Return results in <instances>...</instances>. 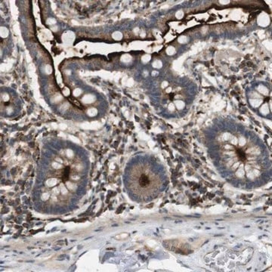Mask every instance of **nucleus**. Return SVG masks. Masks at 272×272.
Returning <instances> with one entry per match:
<instances>
[{
    "instance_id": "f257e3e1",
    "label": "nucleus",
    "mask_w": 272,
    "mask_h": 272,
    "mask_svg": "<svg viewBox=\"0 0 272 272\" xmlns=\"http://www.w3.org/2000/svg\"><path fill=\"white\" fill-rule=\"evenodd\" d=\"M150 183V178L148 177V176H147L146 174H142L141 175V176L139 179V184L140 185V187H142V188H146L149 186Z\"/></svg>"
},
{
    "instance_id": "f03ea898",
    "label": "nucleus",
    "mask_w": 272,
    "mask_h": 272,
    "mask_svg": "<svg viewBox=\"0 0 272 272\" xmlns=\"http://www.w3.org/2000/svg\"><path fill=\"white\" fill-rule=\"evenodd\" d=\"M236 153H237V156H238V158L240 160H241V161H245V160H246V153H245V152L243 151L242 149H240V148H237V150H236Z\"/></svg>"
}]
</instances>
